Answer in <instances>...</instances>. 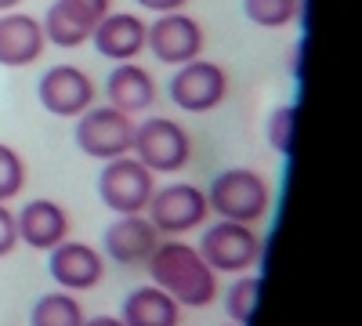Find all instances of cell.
I'll return each instance as SVG.
<instances>
[{"label":"cell","mask_w":362,"mask_h":326,"mask_svg":"<svg viewBox=\"0 0 362 326\" xmlns=\"http://www.w3.org/2000/svg\"><path fill=\"white\" fill-rule=\"evenodd\" d=\"M210 206H206V192L196 189V185H160L148 196V206H145V218L156 225L160 235H181V232H192L206 221Z\"/></svg>","instance_id":"obj_7"},{"label":"cell","mask_w":362,"mask_h":326,"mask_svg":"<svg viewBox=\"0 0 362 326\" xmlns=\"http://www.w3.org/2000/svg\"><path fill=\"white\" fill-rule=\"evenodd\" d=\"M109 11H112L109 0H54L40 25L54 47H80L90 40L95 25Z\"/></svg>","instance_id":"obj_10"},{"label":"cell","mask_w":362,"mask_h":326,"mask_svg":"<svg viewBox=\"0 0 362 326\" xmlns=\"http://www.w3.org/2000/svg\"><path fill=\"white\" fill-rule=\"evenodd\" d=\"M257 301H261V276H239L228 286L225 308H228V315H232L235 326H250L254 322V312H257Z\"/></svg>","instance_id":"obj_20"},{"label":"cell","mask_w":362,"mask_h":326,"mask_svg":"<svg viewBox=\"0 0 362 326\" xmlns=\"http://www.w3.org/2000/svg\"><path fill=\"white\" fill-rule=\"evenodd\" d=\"M22 0H0V11H11V8H18Z\"/></svg>","instance_id":"obj_27"},{"label":"cell","mask_w":362,"mask_h":326,"mask_svg":"<svg viewBox=\"0 0 362 326\" xmlns=\"http://www.w3.org/2000/svg\"><path fill=\"white\" fill-rule=\"evenodd\" d=\"M47 272L54 276V283L76 293V290H90L98 286L105 276V261L102 254L90 247V243H76V240H62L58 247H51V261H47Z\"/></svg>","instance_id":"obj_12"},{"label":"cell","mask_w":362,"mask_h":326,"mask_svg":"<svg viewBox=\"0 0 362 326\" xmlns=\"http://www.w3.org/2000/svg\"><path fill=\"white\" fill-rule=\"evenodd\" d=\"M167 95L177 109L185 112H210L218 109L228 95V76L218 62H203V58H192V62L177 66V73L170 76Z\"/></svg>","instance_id":"obj_8"},{"label":"cell","mask_w":362,"mask_h":326,"mask_svg":"<svg viewBox=\"0 0 362 326\" xmlns=\"http://www.w3.org/2000/svg\"><path fill=\"white\" fill-rule=\"evenodd\" d=\"M148 276L181 308H206L218 298V272L189 243H160L148 254Z\"/></svg>","instance_id":"obj_1"},{"label":"cell","mask_w":362,"mask_h":326,"mask_svg":"<svg viewBox=\"0 0 362 326\" xmlns=\"http://www.w3.org/2000/svg\"><path fill=\"white\" fill-rule=\"evenodd\" d=\"M124 326H177L181 319V305L170 298L167 290L153 286H138L127 293L124 301Z\"/></svg>","instance_id":"obj_18"},{"label":"cell","mask_w":362,"mask_h":326,"mask_svg":"<svg viewBox=\"0 0 362 326\" xmlns=\"http://www.w3.org/2000/svg\"><path fill=\"white\" fill-rule=\"evenodd\" d=\"M160 247V232L145 214H119L105 228V254L119 264H145Z\"/></svg>","instance_id":"obj_15"},{"label":"cell","mask_w":362,"mask_h":326,"mask_svg":"<svg viewBox=\"0 0 362 326\" xmlns=\"http://www.w3.org/2000/svg\"><path fill=\"white\" fill-rule=\"evenodd\" d=\"M228 326H235V322H228Z\"/></svg>","instance_id":"obj_28"},{"label":"cell","mask_w":362,"mask_h":326,"mask_svg":"<svg viewBox=\"0 0 362 326\" xmlns=\"http://www.w3.org/2000/svg\"><path fill=\"white\" fill-rule=\"evenodd\" d=\"M196 250L214 272H250L261 261V235L254 232V225L218 218V225L203 232Z\"/></svg>","instance_id":"obj_6"},{"label":"cell","mask_w":362,"mask_h":326,"mask_svg":"<svg viewBox=\"0 0 362 326\" xmlns=\"http://www.w3.org/2000/svg\"><path fill=\"white\" fill-rule=\"evenodd\" d=\"M134 141V120L116 105H90L87 112L76 116V145L83 156L95 160H116L127 156Z\"/></svg>","instance_id":"obj_5"},{"label":"cell","mask_w":362,"mask_h":326,"mask_svg":"<svg viewBox=\"0 0 362 326\" xmlns=\"http://www.w3.org/2000/svg\"><path fill=\"white\" fill-rule=\"evenodd\" d=\"M293 127H297V105L293 102L276 105V109L268 112V145L279 156H290L293 153Z\"/></svg>","instance_id":"obj_22"},{"label":"cell","mask_w":362,"mask_h":326,"mask_svg":"<svg viewBox=\"0 0 362 326\" xmlns=\"http://www.w3.org/2000/svg\"><path fill=\"white\" fill-rule=\"evenodd\" d=\"M37 95L51 116H80L95 105L98 87L80 66H54L40 76Z\"/></svg>","instance_id":"obj_11"},{"label":"cell","mask_w":362,"mask_h":326,"mask_svg":"<svg viewBox=\"0 0 362 326\" xmlns=\"http://www.w3.org/2000/svg\"><path fill=\"white\" fill-rule=\"evenodd\" d=\"M25 189V163L18 156V149L0 141V203L15 199Z\"/></svg>","instance_id":"obj_23"},{"label":"cell","mask_w":362,"mask_h":326,"mask_svg":"<svg viewBox=\"0 0 362 326\" xmlns=\"http://www.w3.org/2000/svg\"><path fill=\"white\" fill-rule=\"evenodd\" d=\"M138 8H145V11H156V15H163V11H181L189 4V0H134Z\"/></svg>","instance_id":"obj_25"},{"label":"cell","mask_w":362,"mask_h":326,"mask_svg":"<svg viewBox=\"0 0 362 326\" xmlns=\"http://www.w3.org/2000/svg\"><path fill=\"white\" fill-rule=\"evenodd\" d=\"M203 25L185 11H163L145 29V47L153 51L163 66H185L203 54Z\"/></svg>","instance_id":"obj_9"},{"label":"cell","mask_w":362,"mask_h":326,"mask_svg":"<svg viewBox=\"0 0 362 326\" xmlns=\"http://www.w3.org/2000/svg\"><path fill=\"white\" fill-rule=\"evenodd\" d=\"M83 326H124V319H116V315H98V319H83Z\"/></svg>","instance_id":"obj_26"},{"label":"cell","mask_w":362,"mask_h":326,"mask_svg":"<svg viewBox=\"0 0 362 326\" xmlns=\"http://www.w3.org/2000/svg\"><path fill=\"white\" fill-rule=\"evenodd\" d=\"M145 22L131 11H109L98 25L90 40H95L98 54L109 58V62H134V58L145 51Z\"/></svg>","instance_id":"obj_16"},{"label":"cell","mask_w":362,"mask_h":326,"mask_svg":"<svg viewBox=\"0 0 362 326\" xmlns=\"http://www.w3.org/2000/svg\"><path fill=\"white\" fill-rule=\"evenodd\" d=\"M29 326H83V308L69 290L44 293V298L33 305Z\"/></svg>","instance_id":"obj_19"},{"label":"cell","mask_w":362,"mask_h":326,"mask_svg":"<svg viewBox=\"0 0 362 326\" xmlns=\"http://www.w3.org/2000/svg\"><path fill=\"white\" fill-rule=\"evenodd\" d=\"M153 189H156V174L131 153L105 160L98 174V196L112 214H145Z\"/></svg>","instance_id":"obj_4"},{"label":"cell","mask_w":362,"mask_h":326,"mask_svg":"<svg viewBox=\"0 0 362 326\" xmlns=\"http://www.w3.org/2000/svg\"><path fill=\"white\" fill-rule=\"evenodd\" d=\"M131 156L141 160L153 174H177L192 160V138L181 124L167 120V116H153L145 124H134Z\"/></svg>","instance_id":"obj_3"},{"label":"cell","mask_w":362,"mask_h":326,"mask_svg":"<svg viewBox=\"0 0 362 326\" xmlns=\"http://www.w3.org/2000/svg\"><path fill=\"white\" fill-rule=\"evenodd\" d=\"M105 98L109 105H116L119 112H145L156 102V80L148 69H141L138 62H116V69L105 80Z\"/></svg>","instance_id":"obj_17"},{"label":"cell","mask_w":362,"mask_h":326,"mask_svg":"<svg viewBox=\"0 0 362 326\" xmlns=\"http://www.w3.org/2000/svg\"><path fill=\"white\" fill-rule=\"evenodd\" d=\"M18 247V225H15V211L8 203H0V257H8Z\"/></svg>","instance_id":"obj_24"},{"label":"cell","mask_w":362,"mask_h":326,"mask_svg":"<svg viewBox=\"0 0 362 326\" xmlns=\"http://www.w3.org/2000/svg\"><path fill=\"white\" fill-rule=\"evenodd\" d=\"M268 203H272V192L264 185V177L257 170H250V167L221 170L214 182H210V192H206V206L218 218L243 221V225L261 221L268 214Z\"/></svg>","instance_id":"obj_2"},{"label":"cell","mask_w":362,"mask_h":326,"mask_svg":"<svg viewBox=\"0 0 362 326\" xmlns=\"http://www.w3.org/2000/svg\"><path fill=\"white\" fill-rule=\"evenodd\" d=\"M44 44L47 37H44L40 18L25 15V11L0 15V66H8V69L33 66L44 54Z\"/></svg>","instance_id":"obj_14"},{"label":"cell","mask_w":362,"mask_h":326,"mask_svg":"<svg viewBox=\"0 0 362 326\" xmlns=\"http://www.w3.org/2000/svg\"><path fill=\"white\" fill-rule=\"evenodd\" d=\"M15 225H18V243L33 250H51L62 240H69V214L54 199H29L15 214Z\"/></svg>","instance_id":"obj_13"},{"label":"cell","mask_w":362,"mask_h":326,"mask_svg":"<svg viewBox=\"0 0 362 326\" xmlns=\"http://www.w3.org/2000/svg\"><path fill=\"white\" fill-rule=\"evenodd\" d=\"M243 15L261 29H283L297 22V0H243Z\"/></svg>","instance_id":"obj_21"}]
</instances>
